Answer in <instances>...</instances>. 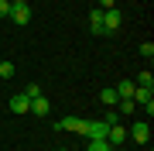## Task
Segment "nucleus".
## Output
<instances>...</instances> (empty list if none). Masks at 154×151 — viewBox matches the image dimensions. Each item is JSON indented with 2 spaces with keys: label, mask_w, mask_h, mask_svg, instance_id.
Listing matches in <instances>:
<instances>
[{
  "label": "nucleus",
  "mask_w": 154,
  "mask_h": 151,
  "mask_svg": "<svg viewBox=\"0 0 154 151\" xmlns=\"http://www.w3.org/2000/svg\"><path fill=\"white\" fill-rule=\"evenodd\" d=\"M106 131H110L106 120H82V131H79V134L93 141V137H106Z\"/></svg>",
  "instance_id": "f257e3e1"
},
{
  "label": "nucleus",
  "mask_w": 154,
  "mask_h": 151,
  "mask_svg": "<svg viewBox=\"0 0 154 151\" xmlns=\"http://www.w3.org/2000/svg\"><path fill=\"white\" fill-rule=\"evenodd\" d=\"M113 90H116V100H130V96H134V90H137V86H134L130 79H120V86H113Z\"/></svg>",
  "instance_id": "1a4fd4ad"
},
{
  "label": "nucleus",
  "mask_w": 154,
  "mask_h": 151,
  "mask_svg": "<svg viewBox=\"0 0 154 151\" xmlns=\"http://www.w3.org/2000/svg\"><path fill=\"white\" fill-rule=\"evenodd\" d=\"M89 151H113V144L106 137H93V141H89Z\"/></svg>",
  "instance_id": "9b49d317"
},
{
  "label": "nucleus",
  "mask_w": 154,
  "mask_h": 151,
  "mask_svg": "<svg viewBox=\"0 0 154 151\" xmlns=\"http://www.w3.org/2000/svg\"><path fill=\"white\" fill-rule=\"evenodd\" d=\"M0 76H4V79L14 76V65H11V62H0Z\"/></svg>",
  "instance_id": "dca6fc26"
},
{
  "label": "nucleus",
  "mask_w": 154,
  "mask_h": 151,
  "mask_svg": "<svg viewBox=\"0 0 154 151\" xmlns=\"http://www.w3.org/2000/svg\"><path fill=\"white\" fill-rule=\"evenodd\" d=\"M89 4H96V0H89Z\"/></svg>",
  "instance_id": "4be33fe9"
},
{
  "label": "nucleus",
  "mask_w": 154,
  "mask_h": 151,
  "mask_svg": "<svg viewBox=\"0 0 154 151\" xmlns=\"http://www.w3.org/2000/svg\"><path fill=\"white\" fill-rule=\"evenodd\" d=\"M116 106H120L116 113H134V100H116Z\"/></svg>",
  "instance_id": "2eb2a0df"
},
{
  "label": "nucleus",
  "mask_w": 154,
  "mask_h": 151,
  "mask_svg": "<svg viewBox=\"0 0 154 151\" xmlns=\"http://www.w3.org/2000/svg\"><path fill=\"white\" fill-rule=\"evenodd\" d=\"M7 17H11L14 24H21V28H24V24L31 21V4H11V14H7Z\"/></svg>",
  "instance_id": "7ed1b4c3"
},
{
  "label": "nucleus",
  "mask_w": 154,
  "mask_h": 151,
  "mask_svg": "<svg viewBox=\"0 0 154 151\" xmlns=\"http://www.w3.org/2000/svg\"><path fill=\"white\" fill-rule=\"evenodd\" d=\"M28 106H31V100L24 93H17V96H11V110L14 113H28Z\"/></svg>",
  "instance_id": "9d476101"
},
{
  "label": "nucleus",
  "mask_w": 154,
  "mask_h": 151,
  "mask_svg": "<svg viewBox=\"0 0 154 151\" xmlns=\"http://www.w3.org/2000/svg\"><path fill=\"white\" fill-rule=\"evenodd\" d=\"M127 134L137 141V144H147V141H151V127H147V120H140V124H134V127L127 131Z\"/></svg>",
  "instance_id": "20e7f679"
},
{
  "label": "nucleus",
  "mask_w": 154,
  "mask_h": 151,
  "mask_svg": "<svg viewBox=\"0 0 154 151\" xmlns=\"http://www.w3.org/2000/svg\"><path fill=\"white\" fill-rule=\"evenodd\" d=\"M99 103L113 110V106H116V90H103V93H99Z\"/></svg>",
  "instance_id": "f8f14e48"
},
{
  "label": "nucleus",
  "mask_w": 154,
  "mask_h": 151,
  "mask_svg": "<svg viewBox=\"0 0 154 151\" xmlns=\"http://www.w3.org/2000/svg\"><path fill=\"white\" fill-rule=\"evenodd\" d=\"M55 131H72V134H79V131H82V117H62L58 124H55Z\"/></svg>",
  "instance_id": "423d86ee"
},
{
  "label": "nucleus",
  "mask_w": 154,
  "mask_h": 151,
  "mask_svg": "<svg viewBox=\"0 0 154 151\" xmlns=\"http://www.w3.org/2000/svg\"><path fill=\"white\" fill-rule=\"evenodd\" d=\"M120 24H123V17L116 7H110V11H103V34H113V31H120Z\"/></svg>",
  "instance_id": "f03ea898"
},
{
  "label": "nucleus",
  "mask_w": 154,
  "mask_h": 151,
  "mask_svg": "<svg viewBox=\"0 0 154 151\" xmlns=\"http://www.w3.org/2000/svg\"><path fill=\"white\" fill-rule=\"evenodd\" d=\"M48 110H51V103L45 100V93H41V96H34L31 106H28V113H34V117H48Z\"/></svg>",
  "instance_id": "39448f33"
},
{
  "label": "nucleus",
  "mask_w": 154,
  "mask_h": 151,
  "mask_svg": "<svg viewBox=\"0 0 154 151\" xmlns=\"http://www.w3.org/2000/svg\"><path fill=\"white\" fill-rule=\"evenodd\" d=\"M11 4H31V0H11Z\"/></svg>",
  "instance_id": "aec40b11"
},
{
  "label": "nucleus",
  "mask_w": 154,
  "mask_h": 151,
  "mask_svg": "<svg viewBox=\"0 0 154 151\" xmlns=\"http://www.w3.org/2000/svg\"><path fill=\"white\" fill-rule=\"evenodd\" d=\"M140 55H144V58L154 55V45H151V41H144V45H140Z\"/></svg>",
  "instance_id": "f3484780"
},
{
  "label": "nucleus",
  "mask_w": 154,
  "mask_h": 151,
  "mask_svg": "<svg viewBox=\"0 0 154 151\" xmlns=\"http://www.w3.org/2000/svg\"><path fill=\"white\" fill-rule=\"evenodd\" d=\"M11 14V0H0V17H7Z\"/></svg>",
  "instance_id": "6ab92c4d"
},
{
  "label": "nucleus",
  "mask_w": 154,
  "mask_h": 151,
  "mask_svg": "<svg viewBox=\"0 0 154 151\" xmlns=\"http://www.w3.org/2000/svg\"><path fill=\"white\" fill-rule=\"evenodd\" d=\"M58 151H69V148H58Z\"/></svg>",
  "instance_id": "412c9836"
},
{
  "label": "nucleus",
  "mask_w": 154,
  "mask_h": 151,
  "mask_svg": "<svg viewBox=\"0 0 154 151\" xmlns=\"http://www.w3.org/2000/svg\"><path fill=\"white\" fill-rule=\"evenodd\" d=\"M106 141H110L113 148H120L127 141V127H120V124H110V131H106Z\"/></svg>",
  "instance_id": "0eeeda50"
},
{
  "label": "nucleus",
  "mask_w": 154,
  "mask_h": 151,
  "mask_svg": "<svg viewBox=\"0 0 154 151\" xmlns=\"http://www.w3.org/2000/svg\"><path fill=\"white\" fill-rule=\"evenodd\" d=\"M134 86H140V90H151V86H154V76H151V72H140Z\"/></svg>",
  "instance_id": "ddd939ff"
},
{
  "label": "nucleus",
  "mask_w": 154,
  "mask_h": 151,
  "mask_svg": "<svg viewBox=\"0 0 154 151\" xmlns=\"http://www.w3.org/2000/svg\"><path fill=\"white\" fill-rule=\"evenodd\" d=\"M24 96H28V100H34V96H41V86H38V83H28V90H24Z\"/></svg>",
  "instance_id": "4468645a"
},
{
  "label": "nucleus",
  "mask_w": 154,
  "mask_h": 151,
  "mask_svg": "<svg viewBox=\"0 0 154 151\" xmlns=\"http://www.w3.org/2000/svg\"><path fill=\"white\" fill-rule=\"evenodd\" d=\"M89 31L103 34V7H93V11H89Z\"/></svg>",
  "instance_id": "6e6552de"
},
{
  "label": "nucleus",
  "mask_w": 154,
  "mask_h": 151,
  "mask_svg": "<svg viewBox=\"0 0 154 151\" xmlns=\"http://www.w3.org/2000/svg\"><path fill=\"white\" fill-rule=\"evenodd\" d=\"M106 124H120V113H116V106H113L110 113H106Z\"/></svg>",
  "instance_id": "a211bd4d"
}]
</instances>
